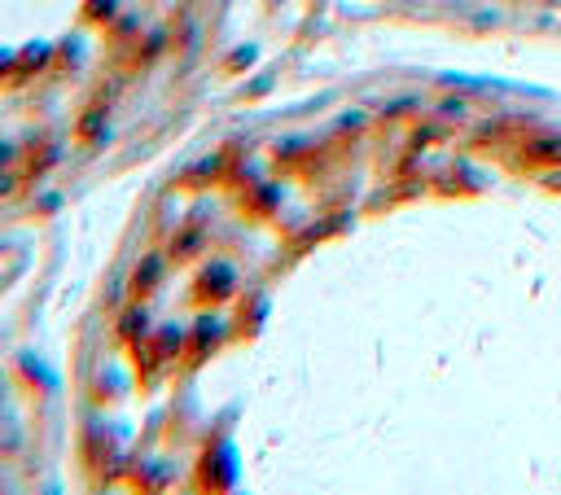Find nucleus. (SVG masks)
<instances>
[{
    "label": "nucleus",
    "mask_w": 561,
    "mask_h": 495,
    "mask_svg": "<svg viewBox=\"0 0 561 495\" xmlns=\"http://www.w3.org/2000/svg\"><path fill=\"white\" fill-rule=\"evenodd\" d=\"M145 333H150V316H145V303H128L119 316V342H141Z\"/></svg>",
    "instance_id": "obj_6"
},
{
    "label": "nucleus",
    "mask_w": 561,
    "mask_h": 495,
    "mask_svg": "<svg viewBox=\"0 0 561 495\" xmlns=\"http://www.w3.org/2000/svg\"><path fill=\"white\" fill-rule=\"evenodd\" d=\"M522 167H561V132H540L518 149Z\"/></svg>",
    "instance_id": "obj_4"
},
{
    "label": "nucleus",
    "mask_w": 561,
    "mask_h": 495,
    "mask_svg": "<svg viewBox=\"0 0 561 495\" xmlns=\"http://www.w3.org/2000/svg\"><path fill=\"white\" fill-rule=\"evenodd\" d=\"M167 255H145L141 263H136V272L128 276V303H145L158 285H163V276H167Z\"/></svg>",
    "instance_id": "obj_3"
},
{
    "label": "nucleus",
    "mask_w": 561,
    "mask_h": 495,
    "mask_svg": "<svg viewBox=\"0 0 561 495\" xmlns=\"http://www.w3.org/2000/svg\"><path fill=\"white\" fill-rule=\"evenodd\" d=\"M220 338H224V325H220V320H215V316H202L198 325L185 333V351H180V364H202L206 355L220 347Z\"/></svg>",
    "instance_id": "obj_2"
},
{
    "label": "nucleus",
    "mask_w": 561,
    "mask_h": 495,
    "mask_svg": "<svg viewBox=\"0 0 561 495\" xmlns=\"http://www.w3.org/2000/svg\"><path fill=\"white\" fill-rule=\"evenodd\" d=\"M193 303H202V307H220L228 303V298L237 294V272H233V263H224V259H215V263H206V268H198V276H193Z\"/></svg>",
    "instance_id": "obj_1"
},
{
    "label": "nucleus",
    "mask_w": 561,
    "mask_h": 495,
    "mask_svg": "<svg viewBox=\"0 0 561 495\" xmlns=\"http://www.w3.org/2000/svg\"><path fill=\"white\" fill-rule=\"evenodd\" d=\"M22 163H31L27 171H22V176H40V171H49V163H57V145L40 141L36 154H22Z\"/></svg>",
    "instance_id": "obj_7"
},
{
    "label": "nucleus",
    "mask_w": 561,
    "mask_h": 495,
    "mask_svg": "<svg viewBox=\"0 0 561 495\" xmlns=\"http://www.w3.org/2000/svg\"><path fill=\"white\" fill-rule=\"evenodd\" d=\"M202 250H206V237H202V228H193V224L180 228V233L167 241V259L171 263H185L193 255H202Z\"/></svg>",
    "instance_id": "obj_5"
},
{
    "label": "nucleus",
    "mask_w": 561,
    "mask_h": 495,
    "mask_svg": "<svg viewBox=\"0 0 561 495\" xmlns=\"http://www.w3.org/2000/svg\"><path fill=\"white\" fill-rule=\"evenodd\" d=\"M14 163H22V149L9 145V141H0V167H14Z\"/></svg>",
    "instance_id": "obj_9"
},
{
    "label": "nucleus",
    "mask_w": 561,
    "mask_h": 495,
    "mask_svg": "<svg viewBox=\"0 0 561 495\" xmlns=\"http://www.w3.org/2000/svg\"><path fill=\"white\" fill-rule=\"evenodd\" d=\"M18 184H22V176H14L9 167H0V198H14Z\"/></svg>",
    "instance_id": "obj_8"
}]
</instances>
